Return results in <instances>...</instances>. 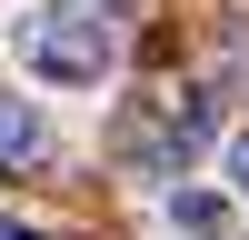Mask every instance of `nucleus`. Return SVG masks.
<instances>
[{"label": "nucleus", "mask_w": 249, "mask_h": 240, "mask_svg": "<svg viewBox=\"0 0 249 240\" xmlns=\"http://www.w3.org/2000/svg\"><path fill=\"white\" fill-rule=\"evenodd\" d=\"M10 60L30 90L50 100H80V90H110L120 80V20L100 0H30L10 20Z\"/></svg>", "instance_id": "1"}, {"label": "nucleus", "mask_w": 249, "mask_h": 240, "mask_svg": "<svg viewBox=\"0 0 249 240\" xmlns=\"http://www.w3.org/2000/svg\"><path fill=\"white\" fill-rule=\"evenodd\" d=\"M199 140H210V100H199V90H160L150 110L120 130V160H130L140 180H179Z\"/></svg>", "instance_id": "2"}, {"label": "nucleus", "mask_w": 249, "mask_h": 240, "mask_svg": "<svg viewBox=\"0 0 249 240\" xmlns=\"http://www.w3.org/2000/svg\"><path fill=\"white\" fill-rule=\"evenodd\" d=\"M50 150H60L50 110H40V100H20V90H0V170H40Z\"/></svg>", "instance_id": "3"}, {"label": "nucleus", "mask_w": 249, "mask_h": 240, "mask_svg": "<svg viewBox=\"0 0 249 240\" xmlns=\"http://www.w3.org/2000/svg\"><path fill=\"white\" fill-rule=\"evenodd\" d=\"M219 190L249 210V130H230V140H219Z\"/></svg>", "instance_id": "4"}, {"label": "nucleus", "mask_w": 249, "mask_h": 240, "mask_svg": "<svg viewBox=\"0 0 249 240\" xmlns=\"http://www.w3.org/2000/svg\"><path fill=\"white\" fill-rule=\"evenodd\" d=\"M0 240H50V230H30V220H10V210H0Z\"/></svg>", "instance_id": "5"}]
</instances>
